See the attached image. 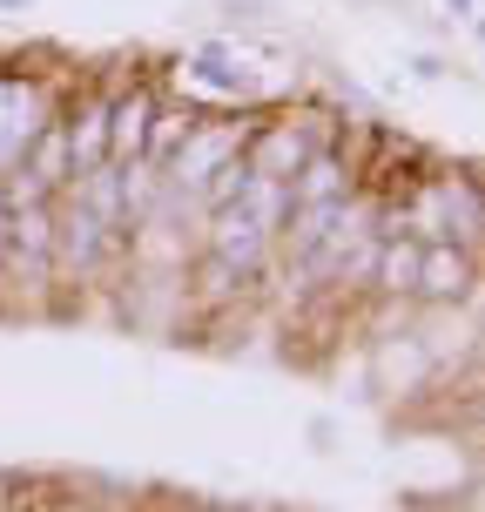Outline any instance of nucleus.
Instances as JSON below:
<instances>
[{
    "instance_id": "nucleus-1",
    "label": "nucleus",
    "mask_w": 485,
    "mask_h": 512,
    "mask_svg": "<svg viewBox=\"0 0 485 512\" xmlns=\"http://www.w3.org/2000/svg\"><path fill=\"white\" fill-rule=\"evenodd\" d=\"M149 122H155V102H149V95H128V102H115V108H108V149H115V155L142 149Z\"/></svg>"
},
{
    "instance_id": "nucleus-2",
    "label": "nucleus",
    "mask_w": 485,
    "mask_h": 512,
    "mask_svg": "<svg viewBox=\"0 0 485 512\" xmlns=\"http://www.w3.org/2000/svg\"><path fill=\"white\" fill-rule=\"evenodd\" d=\"M418 283H432V290H459L465 263H459V256H432V263H418Z\"/></svg>"
},
{
    "instance_id": "nucleus-3",
    "label": "nucleus",
    "mask_w": 485,
    "mask_h": 512,
    "mask_svg": "<svg viewBox=\"0 0 485 512\" xmlns=\"http://www.w3.org/2000/svg\"><path fill=\"white\" fill-rule=\"evenodd\" d=\"M418 283V250H384V290H411Z\"/></svg>"
}]
</instances>
